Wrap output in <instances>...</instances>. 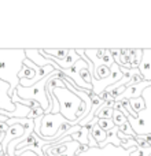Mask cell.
Wrapping results in <instances>:
<instances>
[{
	"label": "cell",
	"instance_id": "obj_1",
	"mask_svg": "<svg viewBox=\"0 0 151 156\" xmlns=\"http://www.w3.org/2000/svg\"><path fill=\"white\" fill-rule=\"evenodd\" d=\"M25 59H26V54H25V49L22 48L0 49V80L11 85V97L19 85L18 74L24 67Z\"/></svg>",
	"mask_w": 151,
	"mask_h": 156
},
{
	"label": "cell",
	"instance_id": "obj_2",
	"mask_svg": "<svg viewBox=\"0 0 151 156\" xmlns=\"http://www.w3.org/2000/svg\"><path fill=\"white\" fill-rule=\"evenodd\" d=\"M54 96L59 103V112L73 126L77 125V112L85 103L68 88H55Z\"/></svg>",
	"mask_w": 151,
	"mask_h": 156
},
{
	"label": "cell",
	"instance_id": "obj_3",
	"mask_svg": "<svg viewBox=\"0 0 151 156\" xmlns=\"http://www.w3.org/2000/svg\"><path fill=\"white\" fill-rule=\"evenodd\" d=\"M142 97L144 99L146 108L138 114V118L127 115V119L136 136H151V86L144 89Z\"/></svg>",
	"mask_w": 151,
	"mask_h": 156
},
{
	"label": "cell",
	"instance_id": "obj_4",
	"mask_svg": "<svg viewBox=\"0 0 151 156\" xmlns=\"http://www.w3.org/2000/svg\"><path fill=\"white\" fill-rule=\"evenodd\" d=\"M51 77H52V73H50L48 76H46L41 81H39L37 83H35V85L30 86V88H24V86L18 85V88L15 89V93L18 94L21 99L35 100V101H37L39 104H40V107L43 108L44 111H48L50 100H48V96H47L46 86Z\"/></svg>",
	"mask_w": 151,
	"mask_h": 156
},
{
	"label": "cell",
	"instance_id": "obj_5",
	"mask_svg": "<svg viewBox=\"0 0 151 156\" xmlns=\"http://www.w3.org/2000/svg\"><path fill=\"white\" fill-rule=\"evenodd\" d=\"M66 123H70L66 118H63L62 114H46L41 119V127H40V134L39 138H46L47 143L52 145V143L58 141L55 136L58 134V130Z\"/></svg>",
	"mask_w": 151,
	"mask_h": 156
},
{
	"label": "cell",
	"instance_id": "obj_6",
	"mask_svg": "<svg viewBox=\"0 0 151 156\" xmlns=\"http://www.w3.org/2000/svg\"><path fill=\"white\" fill-rule=\"evenodd\" d=\"M138 148L124 149L122 147H114L113 144H107L105 148H89L87 152L76 154L74 156H131Z\"/></svg>",
	"mask_w": 151,
	"mask_h": 156
},
{
	"label": "cell",
	"instance_id": "obj_7",
	"mask_svg": "<svg viewBox=\"0 0 151 156\" xmlns=\"http://www.w3.org/2000/svg\"><path fill=\"white\" fill-rule=\"evenodd\" d=\"M25 134V127L22 126L21 123H14L8 127V130L4 133V140H3V148L7 152V147L8 144L13 140H17V138L22 137Z\"/></svg>",
	"mask_w": 151,
	"mask_h": 156
},
{
	"label": "cell",
	"instance_id": "obj_8",
	"mask_svg": "<svg viewBox=\"0 0 151 156\" xmlns=\"http://www.w3.org/2000/svg\"><path fill=\"white\" fill-rule=\"evenodd\" d=\"M25 54H26V59L32 60L35 65H37L39 67H47V66L52 65L51 59H47L43 55L40 54L37 48H30V49H25Z\"/></svg>",
	"mask_w": 151,
	"mask_h": 156
},
{
	"label": "cell",
	"instance_id": "obj_9",
	"mask_svg": "<svg viewBox=\"0 0 151 156\" xmlns=\"http://www.w3.org/2000/svg\"><path fill=\"white\" fill-rule=\"evenodd\" d=\"M139 70H140V74L143 76L144 81H151V48L143 49V58H142Z\"/></svg>",
	"mask_w": 151,
	"mask_h": 156
},
{
	"label": "cell",
	"instance_id": "obj_10",
	"mask_svg": "<svg viewBox=\"0 0 151 156\" xmlns=\"http://www.w3.org/2000/svg\"><path fill=\"white\" fill-rule=\"evenodd\" d=\"M80 55L77 54V51H76V48H70V51H69V55L65 58L63 60H58V62H55L58 66H59L61 70H68V69H72L74 66V63L77 62V60H80Z\"/></svg>",
	"mask_w": 151,
	"mask_h": 156
},
{
	"label": "cell",
	"instance_id": "obj_11",
	"mask_svg": "<svg viewBox=\"0 0 151 156\" xmlns=\"http://www.w3.org/2000/svg\"><path fill=\"white\" fill-rule=\"evenodd\" d=\"M92 126H94V125L89 123V125H87V126L81 127L80 132L72 134V140L77 141L80 145H88V143H89V133H91Z\"/></svg>",
	"mask_w": 151,
	"mask_h": 156
},
{
	"label": "cell",
	"instance_id": "obj_12",
	"mask_svg": "<svg viewBox=\"0 0 151 156\" xmlns=\"http://www.w3.org/2000/svg\"><path fill=\"white\" fill-rule=\"evenodd\" d=\"M98 121H99V119L95 118L94 121L91 122L94 126H92L89 136H91V137H94L95 141H96L98 144H103V143L106 141V138H107V132H105L103 129H100V126L98 125Z\"/></svg>",
	"mask_w": 151,
	"mask_h": 156
},
{
	"label": "cell",
	"instance_id": "obj_13",
	"mask_svg": "<svg viewBox=\"0 0 151 156\" xmlns=\"http://www.w3.org/2000/svg\"><path fill=\"white\" fill-rule=\"evenodd\" d=\"M113 114H114V108L106 107V104L103 103V105H100L99 110H98L95 118H98V119H113Z\"/></svg>",
	"mask_w": 151,
	"mask_h": 156
},
{
	"label": "cell",
	"instance_id": "obj_14",
	"mask_svg": "<svg viewBox=\"0 0 151 156\" xmlns=\"http://www.w3.org/2000/svg\"><path fill=\"white\" fill-rule=\"evenodd\" d=\"M131 56H132V62H131L132 69H139V66L142 63V58H143V49L140 48L131 49Z\"/></svg>",
	"mask_w": 151,
	"mask_h": 156
},
{
	"label": "cell",
	"instance_id": "obj_15",
	"mask_svg": "<svg viewBox=\"0 0 151 156\" xmlns=\"http://www.w3.org/2000/svg\"><path fill=\"white\" fill-rule=\"evenodd\" d=\"M131 104V107H132V110L135 111L136 114L142 112V111L146 108V103H144V99L143 97H136V99H131L128 100Z\"/></svg>",
	"mask_w": 151,
	"mask_h": 156
},
{
	"label": "cell",
	"instance_id": "obj_16",
	"mask_svg": "<svg viewBox=\"0 0 151 156\" xmlns=\"http://www.w3.org/2000/svg\"><path fill=\"white\" fill-rule=\"evenodd\" d=\"M113 122L114 125H116L117 127H121L124 123H127L128 119L127 116L124 115V114L121 112V111L118 110V108H114V114H113Z\"/></svg>",
	"mask_w": 151,
	"mask_h": 156
},
{
	"label": "cell",
	"instance_id": "obj_17",
	"mask_svg": "<svg viewBox=\"0 0 151 156\" xmlns=\"http://www.w3.org/2000/svg\"><path fill=\"white\" fill-rule=\"evenodd\" d=\"M98 125H99L100 129H103L105 132H110L111 129L116 127L113 119H99V121H98Z\"/></svg>",
	"mask_w": 151,
	"mask_h": 156
},
{
	"label": "cell",
	"instance_id": "obj_18",
	"mask_svg": "<svg viewBox=\"0 0 151 156\" xmlns=\"http://www.w3.org/2000/svg\"><path fill=\"white\" fill-rule=\"evenodd\" d=\"M44 115H46V111L41 107H36V108H33V110H30L29 115H28V119H33V121H35L36 118H40V116H44Z\"/></svg>",
	"mask_w": 151,
	"mask_h": 156
},
{
	"label": "cell",
	"instance_id": "obj_19",
	"mask_svg": "<svg viewBox=\"0 0 151 156\" xmlns=\"http://www.w3.org/2000/svg\"><path fill=\"white\" fill-rule=\"evenodd\" d=\"M118 129H120V132H121V133H124V134L131 136V137H133V138L136 137V134H135V132H133L132 126H131V125H129V122H127V123H124L121 127H118Z\"/></svg>",
	"mask_w": 151,
	"mask_h": 156
},
{
	"label": "cell",
	"instance_id": "obj_20",
	"mask_svg": "<svg viewBox=\"0 0 151 156\" xmlns=\"http://www.w3.org/2000/svg\"><path fill=\"white\" fill-rule=\"evenodd\" d=\"M80 77L83 78L84 81H85L87 83H89V85H92L91 83V81H92V76H91V73H89V69H88V66H85V67H83L80 70Z\"/></svg>",
	"mask_w": 151,
	"mask_h": 156
},
{
	"label": "cell",
	"instance_id": "obj_21",
	"mask_svg": "<svg viewBox=\"0 0 151 156\" xmlns=\"http://www.w3.org/2000/svg\"><path fill=\"white\" fill-rule=\"evenodd\" d=\"M131 156H151V147H147V148H138Z\"/></svg>",
	"mask_w": 151,
	"mask_h": 156
},
{
	"label": "cell",
	"instance_id": "obj_22",
	"mask_svg": "<svg viewBox=\"0 0 151 156\" xmlns=\"http://www.w3.org/2000/svg\"><path fill=\"white\" fill-rule=\"evenodd\" d=\"M6 156H8V154H7V155H6Z\"/></svg>",
	"mask_w": 151,
	"mask_h": 156
},
{
	"label": "cell",
	"instance_id": "obj_23",
	"mask_svg": "<svg viewBox=\"0 0 151 156\" xmlns=\"http://www.w3.org/2000/svg\"><path fill=\"white\" fill-rule=\"evenodd\" d=\"M3 138H4V137H3ZM0 140H2V138H0Z\"/></svg>",
	"mask_w": 151,
	"mask_h": 156
}]
</instances>
